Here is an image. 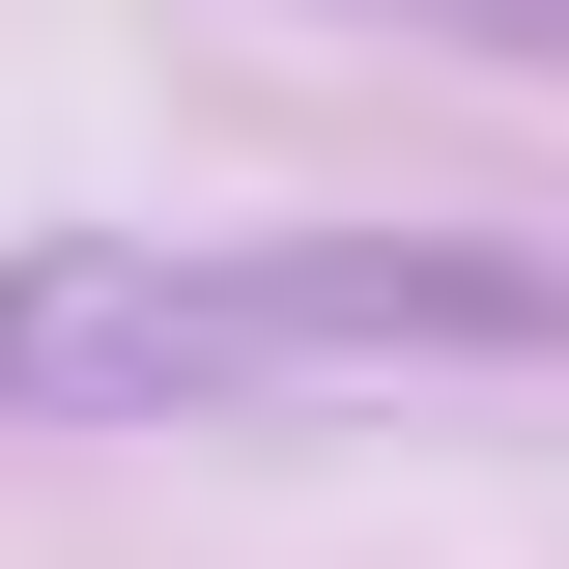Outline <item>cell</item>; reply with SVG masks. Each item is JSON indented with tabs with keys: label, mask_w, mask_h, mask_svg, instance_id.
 Here are the masks:
<instances>
[{
	"label": "cell",
	"mask_w": 569,
	"mask_h": 569,
	"mask_svg": "<svg viewBox=\"0 0 569 569\" xmlns=\"http://www.w3.org/2000/svg\"><path fill=\"white\" fill-rule=\"evenodd\" d=\"M427 29H512V58H569V0H427Z\"/></svg>",
	"instance_id": "2"
},
{
	"label": "cell",
	"mask_w": 569,
	"mask_h": 569,
	"mask_svg": "<svg viewBox=\"0 0 569 569\" xmlns=\"http://www.w3.org/2000/svg\"><path fill=\"white\" fill-rule=\"evenodd\" d=\"M342 370H569V257L485 228H257V257H29L0 284V427H228Z\"/></svg>",
	"instance_id": "1"
}]
</instances>
